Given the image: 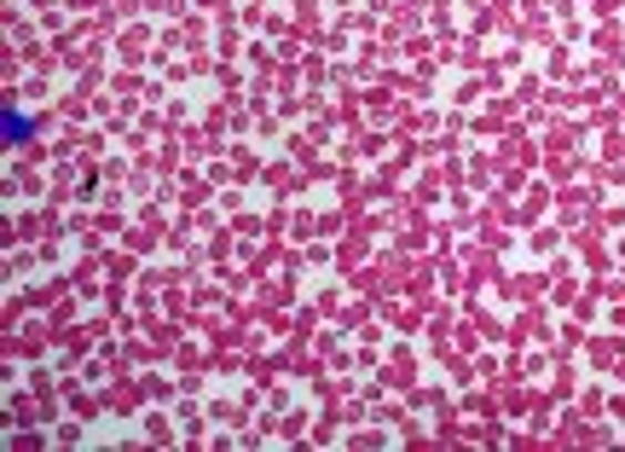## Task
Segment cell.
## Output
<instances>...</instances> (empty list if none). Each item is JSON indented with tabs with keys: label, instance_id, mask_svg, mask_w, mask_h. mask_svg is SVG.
<instances>
[{
	"label": "cell",
	"instance_id": "cell-1",
	"mask_svg": "<svg viewBox=\"0 0 625 452\" xmlns=\"http://www.w3.org/2000/svg\"><path fill=\"white\" fill-rule=\"evenodd\" d=\"M0 129H7V145H23V140L41 134V116H23L12 99H7V111H0Z\"/></svg>",
	"mask_w": 625,
	"mask_h": 452
}]
</instances>
